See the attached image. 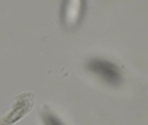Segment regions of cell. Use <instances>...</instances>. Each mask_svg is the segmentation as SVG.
<instances>
[{
  "label": "cell",
  "mask_w": 148,
  "mask_h": 125,
  "mask_svg": "<svg viewBox=\"0 0 148 125\" xmlns=\"http://www.w3.org/2000/svg\"><path fill=\"white\" fill-rule=\"evenodd\" d=\"M33 104H35V95L32 92L20 94L12 101V107L9 109V111L0 119V125H14L33 109Z\"/></svg>",
  "instance_id": "obj_2"
},
{
  "label": "cell",
  "mask_w": 148,
  "mask_h": 125,
  "mask_svg": "<svg viewBox=\"0 0 148 125\" xmlns=\"http://www.w3.org/2000/svg\"><path fill=\"white\" fill-rule=\"evenodd\" d=\"M41 119H42V124L44 125H64V122L60 121L50 109H47V107H44V110H42Z\"/></svg>",
  "instance_id": "obj_4"
},
{
  "label": "cell",
  "mask_w": 148,
  "mask_h": 125,
  "mask_svg": "<svg viewBox=\"0 0 148 125\" xmlns=\"http://www.w3.org/2000/svg\"><path fill=\"white\" fill-rule=\"evenodd\" d=\"M86 12V0H62L60 23L66 29H74L80 24Z\"/></svg>",
  "instance_id": "obj_3"
},
{
  "label": "cell",
  "mask_w": 148,
  "mask_h": 125,
  "mask_svg": "<svg viewBox=\"0 0 148 125\" xmlns=\"http://www.w3.org/2000/svg\"><path fill=\"white\" fill-rule=\"evenodd\" d=\"M86 68L110 86H118L123 82V74H121L119 67L104 59H91Z\"/></svg>",
  "instance_id": "obj_1"
}]
</instances>
